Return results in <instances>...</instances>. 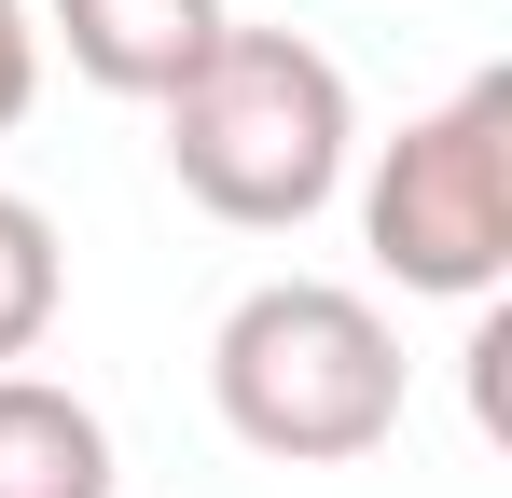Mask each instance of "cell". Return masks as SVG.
<instances>
[{"label":"cell","mask_w":512,"mask_h":498,"mask_svg":"<svg viewBox=\"0 0 512 498\" xmlns=\"http://www.w3.org/2000/svg\"><path fill=\"white\" fill-rule=\"evenodd\" d=\"M360 166V97L305 28H222L167 97V180L236 236H305Z\"/></svg>","instance_id":"cell-1"},{"label":"cell","mask_w":512,"mask_h":498,"mask_svg":"<svg viewBox=\"0 0 512 498\" xmlns=\"http://www.w3.org/2000/svg\"><path fill=\"white\" fill-rule=\"evenodd\" d=\"M56 305H70V249H56V222L28 194H0V374L56 332Z\"/></svg>","instance_id":"cell-6"},{"label":"cell","mask_w":512,"mask_h":498,"mask_svg":"<svg viewBox=\"0 0 512 498\" xmlns=\"http://www.w3.org/2000/svg\"><path fill=\"white\" fill-rule=\"evenodd\" d=\"M360 249L416 305H485L512 277V70H471L443 111L360 166Z\"/></svg>","instance_id":"cell-3"},{"label":"cell","mask_w":512,"mask_h":498,"mask_svg":"<svg viewBox=\"0 0 512 498\" xmlns=\"http://www.w3.org/2000/svg\"><path fill=\"white\" fill-rule=\"evenodd\" d=\"M402 388H416V360H402V332L374 291H346V277H263L222 305L208 332V402L222 429L277 457V471H346V457H374L388 429H402Z\"/></svg>","instance_id":"cell-2"},{"label":"cell","mask_w":512,"mask_h":498,"mask_svg":"<svg viewBox=\"0 0 512 498\" xmlns=\"http://www.w3.org/2000/svg\"><path fill=\"white\" fill-rule=\"evenodd\" d=\"M42 14V42L97 83V97H139V111H167L180 83L208 70V42L236 28L222 0H28Z\"/></svg>","instance_id":"cell-4"},{"label":"cell","mask_w":512,"mask_h":498,"mask_svg":"<svg viewBox=\"0 0 512 498\" xmlns=\"http://www.w3.org/2000/svg\"><path fill=\"white\" fill-rule=\"evenodd\" d=\"M28 97H42V14H28V0H0V139L28 125Z\"/></svg>","instance_id":"cell-7"},{"label":"cell","mask_w":512,"mask_h":498,"mask_svg":"<svg viewBox=\"0 0 512 498\" xmlns=\"http://www.w3.org/2000/svg\"><path fill=\"white\" fill-rule=\"evenodd\" d=\"M125 457H111V415L56 374H0V498H111Z\"/></svg>","instance_id":"cell-5"}]
</instances>
